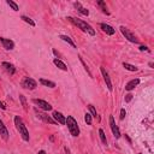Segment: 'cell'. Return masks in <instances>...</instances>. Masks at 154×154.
I'll list each match as a JSON object with an SVG mask.
<instances>
[{"label":"cell","instance_id":"cell-9","mask_svg":"<svg viewBox=\"0 0 154 154\" xmlns=\"http://www.w3.org/2000/svg\"><path fill=\"white\" fill-rule=\"evenodd\" d=\"M100 71H101V73H102L103 81L106 82V85H107L108 90H109V91H112V89H113V85H112V82H111V78H109V75H108V72L106 71V69H105L103 66H101V67H100Z\"/></svg>","mask_w":154,"mask_h":154},{"label":"cell","instance_id":"cell-19","mask_svg":"<svg viewBox=\"0 0 154 154\" xmlns=\"http://www.w3.org/2000/svg\"><path fill=\"white\" fill-rule=\"evenodd\" d=\"M40 83L45 87H48V88H55V83L52 82V81H48V79H45V78H41L40 79Z\"/></svg>","mask_w":154,"mask_h":154},{"label":"cell","instance_id":"cell-18","mask_svg":"<svg viewBox=\"0 0 154 154\" xmlns=\"http://www.w3.org/2000/svg\"><path fill=\"white\" fill-rule=\"evenodd\" d=\"M60 38H61L63 41L67 42V45H70L72 48H76V45H75V42L71 40V37H70V36H67V35H60Z\"/></svg>","mask_w":154,"mask_h":154},{"label":"cell","instance_id":"cell-31","mask_svg":"<svg viewBox=\"0 0 154 154\" xmlns=\"http://www.w3.org/2000/svg\"><path fill=\"white\" fill-rule=\"evenodd\" d=\"M141 52H143V51H147V52H149V48L147 47V46H140V48H138Z\"/></svg>","mask_w":154,"mask_h":154},{"label":"cell","instance_id":"cell-20","mask_svg":"<svg viewBox=\"0 0 154 154\" xmlns=\"http://www.w3.org/2000/svg\"><path fill=\"white\" fill-rule=\"evenodd\" d=\"M123 67H124L125 70H129V71H132V72H136V71L138 70L136 66H134V65H131V64H129V63H123Z\"/></svg>","mask_w":154,"mask_h":154},{"label":"cell","instance_id":"cell-4","mask_svg":"<svg viewBox=\"0 0 154 154\" xmlns=\"http://www.w3.org/2000/svg\"><path fill=\"white\" fill-rule=\"evenodd\" d=\"M34 112H35V114H36V117L38 118V119H41V120H43L45 123H48V124H52V125H55V124H58L52 117H49L47 113H45V112H42V111H40V109H37V107H35L34 108Z\"/></svg>","mask_w":154,"mask_h":154},{"label":"cell","instance_id":"cell-17","mask_svg":"<svg viewBox=\"0 0 154 154\" xmlns=\"http://www.w3.org/2000/svg\"><path fill=\"white\" fill-rule=\"evenodd\" d=\"M53 63H54V65H55L58 69H60V70H63V71H67V66H66L65 63H63L60 59L55 58V59L53 60Z\"/></svg>","mask_w":154,"mask_h":154},{"label":"cell","instance_id":"cell-8","mask_svg":"<svg viewBox=\"0 0 154 154\" xmlns=\"http://www.w3.org/2000/svg\"><path fill=\"white\" fill-rule=\"evenodd\" d=\"M109 128H111V130H112V132H113V136H114L116 138H119V137H120V130H119V128L117 126L113 116H109Z\"/></svg>","mask_w":154,"mask_h":154},{"label":"cell","instance_id":"cell-5","mask_svg":"<svg viewBox=\"0 0 154 154\" xmlns=\"http://www.w3.org/2000/svg\"><path fill=\"white\" fill-rule=\"evenodd\" d=\"M20 85H22L24 89L32 90V89H35V88L37 87V82H36L34 78H31V77H25V78L22 79Z\"/></svg>","mask_w":154,"mask_h":154},{"label":"cell","instance_id":"cell-22","mask_svg":"<svg viewBox=\"0 0 154 154\" xmlns=\"http://www.w3.org/2000/svg\"><path fill=\"white\" fill-rule=\"evenodd\" d=\"M97 6L101 7V10H102L103 13L109 14V12H108V10H107V6H106V2H105V1H97Z\"/></svg>","mask_w":154,"mask_h":154},{"label":"cell","instance_id":"cell-2","mask_svg":"<svg viewBox=\"0 0 154 154\" xmlns=\"http://www.w3.org/2000/svg\"><path fill=\"white\" fill-rule=\"evenodd\" d=\"M67 19L71 22V23H73L76 26H78L82 31H84V32H88L89 35H95V30L87 23V22H84V20H82V19H79V18H73V17H67Z\"/></svg>","mask_w":154,"mask_h":154},{"label":"cell","instance_id":"cell-13","mask_svg":"<svg viewBox=\"0 0 154 154\" xmlns=\"http://www.w3.org/2000/svg\"><path fill=\"white\" fill-rule=\"evenodd\" d=\"M1 67H2L7 73H10V75H13V73L16 72V67H14V65L11 64V63L2 61V63H1Z\"/></svg>","mask_w":154,"mask_h":154},{"label":"cell","instance_id":"cell-1","mask_svg":"<svg viewBox=\"0 0 154 154\" xmlns=\"http://www.w3.org/2000/svg\"><path fill=\"white\" fill-rule=\"evenodd\" d=\"M14 125H16V129H17V131L19 132L20 137H22L24 141L28 142V141L30 140L29 131H28V129H26V126H25L23 119H22L19 116H16V117H14Z\"/></svg>","mask_w":154,"mask_h":154},{"label":"cell","instance_id":"cell-28","mask_svg":"<svg viewBox=\"0 0 154 154\" xmlns=\"http://www.w3.org/2000/svg\"><path fill=\"white\" fill-rule=\"evenodd\" d=\"M78 58H79V60H81V63H82V65H83V66H84V69H85V71H87V72H88V75H89V76H90V77H91V73H90V71H89V69H88V67H87V65H85V63H84V61H83V59H82V57H81V55H79V57H78Z\"/></svg>","mask_w":154,"mask_h":154},{"label":"cell","instance_id":"cell-34","mask_svg":"<svg viewBox=\"0 0 154 154\" xmlns=\"http://www.w3.org/2000/svg\"><path fill=\"white\" fill-rule=\"evenodd\" d=\"M125 137H126V140H128V141H129V143H131V140H130V138H129V136H128V135H125Z\"/></svg>","mask_w":154,"mask_h":154},{"label":"cell","instance_id":"cell-29","mask_svg":"<svg viewBox=\"0 0 154 154\" xmlns=\"http://www.w3.org/2000/svg\"><path fill=\"white\" fill-rule=\"evenodd\" d=\"M132 100V94H126L125 95V102H130Z\"/></svg>","mask_w":154,"mask_h":154},{"label":"cell","instance_id":"cell-33","mask_svg":"<svg viewBox=\"0 0 154 154\" xmlns=\"http://www.w3.org/2000/svg\"><path fill=\"white\" fill-rule=\"evenodd\" d=\"M37 154H46V152H45V150H38Z\"/></svg>","mask_w":154,"mask_h":154},{"label":"cell","instance_id":"cell-6","mask_svg":"<svg viewBox=\"0 0 154 154\" xmlns=\"http://www.w3.org/2000/svg\"><path fill=\"white\" fill-rule=\"evenodd\" d=\"M120 29V31H122V34L125 36V38L128 40V41H130V42H132V43H138V38L128 29V28H125V26H120L119 28Z\"/></svg>","mask_w":154,"mask_h":154},{"label":"cell","instance_id":"cell-15","mask_svg":"<svg viewBox=\"0 0 154 154\" xmlns=\"http://www.w3.org/2000/svg\"><path fill=\"white\" fill-rule=\"evenodd\" d=\"M138 83H140V79H138V78L131 79L130 82H128V83H126V85H125V89L130 91V90H132L135 87H137V85H138Z\"/></svg>","mask_w":154,"mask_h":154},{"label":"cell","instance_id":"cell-23","mask_svg":"<svg viewBox=\"0 0 154 154\" xmlns=\"http://www.w3.org/2000/svg\"><path fill=\"white\" fill-rule=\"evenodd\" d=\"M99 136H100L101 142H102L103 144H107V138H106V135H105V132H103L102 129H99Z\"/></svg>","mask_w":154,"mask_h":154},{"label":"cell","instance_id":"cell-26","mask_svg":"<svg viewBox=\"0 0 154 154\" xmlns=\"http://www.w3.org/2000/svg\"><path fill=\"white\" fill-rule=\"evenodd\" d=\"M84 120H85V123H87L88 125H91V122H93L91 114H90V113H85V114H84Z\"/></svg>","mask_w":154,"mask_h":154},{"label":"cell","instance_id":"cell-25","mask_svg":"<svg viewBox=\"0 0 154 154\" xmlns=\"http://www.w3.org/2000/svg\"><path fill=\"white\" fill-rule=\"evenodd\" d=\"M20 18H22V19H23L25 23H28L29 25H31V26H35V25H36V24H35V22H34L31 18H29L28 16H22Z\"/></svg>","mask_w":154,"mask_h":154},{"label":"cell","instance_id":"cell-30","mask_svg":"<svg viewBox=\"0 0 154 154\" xmlns=\"http://www.w3.org/2000/svg\"><path fill=\"white\" fill-rule=\"evenodd\" d=\"M125 116H126V112H125L124 108H122V109H120V119L123 120V119L125 118Z\"/></svg>","mask_w":154,"mask_h":154},{"label":"cell","instance_id":"cell-3","mask_svg":"<svg viewBox=\"0 0 154 154\" xmlns=\"http://www.w3.org/2000/svg\"><path fill=\"white\" fill-rule=\"evenodd\" d=\"M65 124L67 125V129H69L70 134H71L73 137H77V136L79 135V126H78V123H77V120H76L72 116H67V117H66Z\"/></svg>","mask_w":154,"mask_h":154},{"label":"cell","instance_id":"cell-12","mask_svg":"<svg viewBox=\"0 0 154 154\" xmlns=\"http://www.w3.org/2000/svg\"><path fill=\"white\" fill-rule=\"evenodd\" d=\"M53 119L58 123V124H61V125H65V122H66V117L65 116H63L60 112H58V111H54L53 112Z\"/></svg>","mask_w":154,"mask_h":154},{"label":"cell","instance_id":"cell-35","mask_svg":"<svg viewBox=\"0 0 154 154\" xmlns=\"http://www.w3.org/2000/svg\"><path fill=\"white\" fill-rule=\"evenodd\" d=\"M138 154H142V153H138Z\"/></svg>","mask_w":154,"mask_h":154},{"label":"cell","instance_id":"cell-10","mask_svg":"<svg viewBox=\"0 0 154 154\" xmlns=\"http://www.w3.org/2000/svg\"><path fill=\"white\" fill-rule=\"evenodd\" d=\"M0 42L2 43V47L7 51H11L14 48V42L10 38H5V37H0Z\"/></svg>","mask_w":154,"mask_h":154},{"label":"cell","instance_id":"cell-16","mask_svg":"<svg viewBox=\"0 0 154 154\" xmlns=\"http://www.w3.org/2000/svg\"><path fill=\"white\" fill-rule=\"evenodd\" d=\"M73 6L77 8V11H78L81 14H83V16H88V14H89V11H88L87 8H84V7L81 5V2H78V1H77V2H75V4H73Z\"/></svg>","mask_w":154,"mask_h":154},{"label":"cell","instance_id":"cell-32","mask_svg":"<svg viewBox=\"0 0 154 154\" xmlns=\"http://www.w3.org/2000/svg\"><path fill=\"white\" fill-rule=\"evenodd\" d=\"M0 108H1V109H6V105H5L2 101H0Z\"/></svg>","mask_w":154,"mask_h":154},{"label":"cell","instance_id":"cell-21","mask_svg":"<svg viewBox=\"0 0 154 154\" xmlns=\"http://www.w3.org/2000/svg\"><path fill=\"white\" fill-rule=\"evenodd\" d=\"M19 100H20V103L23 106V109L24 111H28V102H26V99L23 94H19Z\"/></svg>","mask_w":154,"mask_h":154},{"label":"cell","instance_id":"cell-7","mask_svg":"<svg viewBox=\"0 0 154 154\" xmlns=\"http://www.w3.org/2000/svg\"><path fill=\"white\" fill-rule=\"evenodd\" d=\"M32 102H34L40 109H42V111H51V109L53 108L51 103H48L47 101L41 100V99H32Z\"/></svg>","mask_w":154,"mask_h":154},{"label":"cell","instance_id":"cell-24","mask_svg":"<svg viewBox=\"0 0 154 154\" xmlns=\"http://www.w3.org/2000/svg\"><path fill=\"white\" fill-rule=\"evenodd\" d=\"M6 4H7V5L13 10V11H18V10H19L18 5H17L14 1H12V0H7V1H6Z\"/></svg>","mask_w":154,"mask_h":154},{"label":"cell","instance_id":"cell-14","mask_svg":"<svg viewBox=\"0 0 154 154\" xmlns=\"http://www.w3.org/2000/svg\"><path fill=\"white\" fill-rule=\"evenodd\" d=\"M100 26H101L102 31H103V32H106L107 35H113V34L116 32V30H114L111 25H108V24H106V23H101V24H100Z\"/></svg>","mask_w":154,"mask_h":154},{"label":"cell","instance_id":"cell-11","mask_svg":"<svg viewBox=\"0 0 154 154\" xmlns=\"http://www.w3.org/2000/svg\"><path fill=\"white\" fill-rule=\"evenodd\" d=\"M0 137H1L4 141H7L8 137H10L8 130H7V128L5 126V124H4V122H2L1 119H0Z\"/></svg>","mask_w":154,"mask_h":154},{"label":"cell","instance_id":"cell-27","mask_svg":"<svg viewBox=\"0 0 154 154\" xmlns=\"http://www.w3.org/2000/svg\"><path fill=\"white\" fill-rule=\"evenodd\" d=\"M88 108H89V111H90V113H91V117H96V116H97V114H96V109L94 108L93 105H88Z\"/></svg>","mask_w":154,"mask_h":154}]
</instances>
